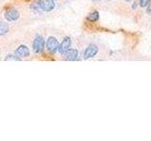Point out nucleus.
<instances>
[{"label": "nucleus", "mask_w": 151, "mask_h": 141, "mask_svg": "<svg viewBox=\"0 0 151 141\" xmlns=\"http://www.w3.org/2000/svg\"><path fill=\"white\" fill-rule=\"evenodd\" d=\"M15 55L19 58H27V56H29V49L28 47L26 45H20L19 47H17V49L15 50Z\"/></svg>", "instance_id": "nucleus-7"}, {"label": "nucleus", "mask_w": 151, "mask_h": 141, "mask_svg": "<svg viewBox=\"0 0 151 141\" xmlns=\"http://www.w3.org/2000/svg\"><path fill=\"white\" fill-rule=\"evenodd\" d=\"M150 0H140V6L142 8H145L149 4Z\"/></svg>", "instance_id": "nucleus-12"}, {"label": "nucleus", "mask_w": 151, "mask_h": 141, "mask_svg": "<svg viewBox=\"0 0 151 141\" xmlns=\"http://www.w3.org/2000/svg\"><path fill=\"white\" fill-rule=\"evenodd\" d=\"M45 44V42L44 38L40 35H37L34 41H33V50H34L35 53L40 54L42 52V50H44Z\"/></svg>", "instance_id": "nucleus-2"}, {"label": "nucleus", "mask_w": 151, "mask_h": 141, "mask_svg": "<svg viewBox=\"0 0 151 141\" xmlns=\"http://www.w3.org/2000/svg\"><path fill=\"white\" fill-rule=\"evenodd\" d=\"M127 2H129V1H130V0H127Z\"/></svg>", "instance_id": "nucleus-13"}, {"label": "nucleus", "mask_w": 151, "mask_h": 141, "mask_svg": "<svg viewBox=\"0 0 151 141\" xmlns=\"http://www.w3.org/2000/svg\"><path fill=\"white\" fill-rule=\"evenodd\" d=\"M38 7L44 11H51L55 9V2L54 0H39L37 2Z\"/></svg>", "instance_id": "nucleus-1"}, {"label": "nucleus", "mask_w": 151, "mask_h": 141, "mask_svg": "<svg viewBox=\"0 0 151 141\" xmlns=\"http://www.w3.org/2000/svg\"><path fill=\"white\" fill-rule=\"evenodd\" d=\"M46 48L51 54H55L57 50L59 49V42L57 41L56 38L49 37L48 40L46 41Z\"/></svg>", "instance_id": "nucleus-3"}, {"label": "nucleus", "mask_w": 151, "mask_h": 141, "mask_svg": "<svg viewBox=\"0 0 151 141\" xmlns=\"http://www.w3.org/2000/svg\"><path fill=\"white\" fill-rule=\"evenodd\" d=\"M5 18L7 19L8 21L9 22H14L18 20L19 16H20V14H19V11H17V9H9L6 11V12H5L4 14Z\"/></svg>", "instance_id": "nucleus-4"}, {"label": "nucleus", "mask_w": 151, "mask_h": 141, "mask_svg": "<svg viewBox=\"0 0 151 141\" xmlns=\"http://www.w3.org/2000/svg\"><path fill=\"white\" fill-rule=\"evenodd\" d=\"M64 56H65V59L66 60H68V61H75L76 59L78 58V50H76V49H69L64 54Z\"/></svg>", "instance_id": "nucleus-8"}, {"label": "nucleus", "mask_w": 151, "mask_h": 141, "mask_svg": "<svg viewBox=\"0 0 151 141\" xmlns=\"http://www.w3.org/2000/svg\"><path fill=\"white\" fill-rule=\"evenodd\" d=\"M94 1H98V0H94Z\"/></svg>", "instance_id": "nucleus-14"}, {"label": "nucleus", "mask_w": 151, "mask_h": 141, "mask_svg": "<svg viewBox=\"0 0 151 141\" xmlns=\"http://www.w3.org/2000/svg\"><path fill=\"white\" fill-rule=\"evenodd\" d=\"M9 30V26L7 23L0 22V36L6 35Z\"/></svg>", "instance_id": "nucleus-9"}, {"label": "nucleus", "mask_w": 151, "mask_h": 141, "mask_svg": "<svg viewBox=\"0 0 151 141\" xmlns=\"http://www.w3.org/2000/svg\"><path fill=\"white\" fill-rule=\"evenodd\" d=\"M5 60H6V61H11V60H12V61H21L22 58H19V56H17L15 54H14V55H8L6 58H5Z\"/></svg>", "instance_id": "nucleus-11"}, {"label": "nucleus", "mask_w": 151, "mask_h": 141, "mask_svg": "<svg viewBox=\"0 0 151 141\" xmlns=\"http://www.w3.org/2000/svg\"><path fill=\"white\" fill-rule=\"evenodd\" d=\"M98 18H99V13H98V11H93V12L90 13L89 15H88V17H87L88 20L91 21V22H96V21H97Z\"/></svg>", "instance_id": "nucleus-10"}, {"label": "nucleus", "mask_w": 151, "mask_h": 141, "mask_svg": "<svg viewBox=\"0 0 151 141\" xmlns=\"http://www.w3.org/2000/svg\"><path fill=\"white\" fill-rule=\"evenodd\" d=\"M71 43H72V41H71V39L69 37H65L64 39L63 40V41L60 42V44L59 45V52L61 54V55H64L66 52H67L70 47H71Z\"/></svg>", "instance_id": "nucleus-5"}, {"label": "nucleus", "mask_w": 151, "mask_h": 141, "mask_svg": "<svg viewBox=\"0 0 151 141\" xmlns=\"http://www.w3.org/2000/svg\"><path fill=\"white\" fill-rule=\"evenodd\" d=\"M97 52H98V48H97L96 45L90 44L84 52V58L89 59L91 58H93V56L97 54Z\"/></svg>", "instance_id": "nucleus-6"}]
</instances>
